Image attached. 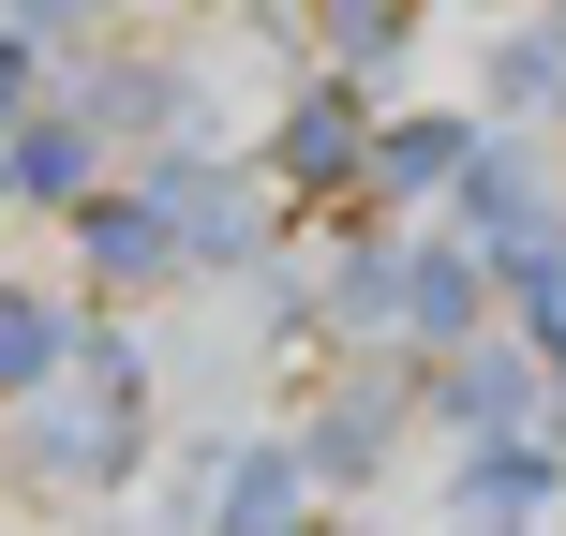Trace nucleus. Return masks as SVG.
Segmentation results:
<instances>
[{
  "mask_svg": "<svg viewBox=\"0 0 566 536\" xmlns=\"http://www.w3.org/2000/svg\"><path fill=\"white\" fill-rule=\"evenodd\" d=\"M30 372H45V313L0 298V388H30Z\"/></svg>",
  "mask_w": 566,
  "mask_h": 536,
  "instance_id": "1",
  "label": "nucleus"
}]
</instances>
